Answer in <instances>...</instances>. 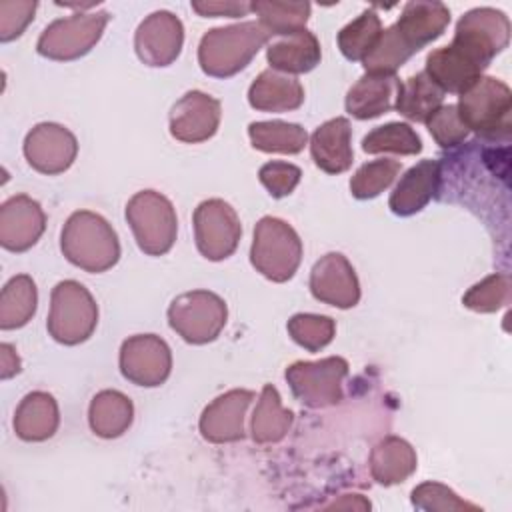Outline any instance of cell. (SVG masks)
Returning a JSON list of instances; mask_svg holds the SVG:
<instances>
[{"mask_svg":"<svg viewBox=\"0 0 512 512\" xmlns=\"http://www.w3.org/2000/svg\"><path fill=\"white\" fill-rule=\"evenodd\" d=\"M256 394L252 390L234 388L214 398L200 416L198 428L204 440L212 444H228L244 438V418Z\"/></svg>","mask_w":512,"mask_h":512,"instance_id":"cell-17","label":"cell"},{"mask_svg":"<svg viewBox=\"0 0 512 512\" xmlns=\"http://www.w3.org/2000/svg\"><path fill=\"white\" fill-rule=\"evenodd\" d=\"M424 72L444 90L452 94H462L468 90L484 72L478 64L458 52L454 46H442L432 50L426 58Z\"/></svg>","mask_w":512,"mask_h":512,"instance_id":"cell-27","label":"cell"},{"mask_svg":"<svg viewBox=\"0 0 512 512\" xmlns=\"http://www.w3.org/2000/svg\"><path fill=\"white\" fill-rule=\"evenodd\" d=\"M370 474L382 486L404 482L418 466L416 450L400 436L382 438L370 452Z\"/></svg>","mask_w":512,"mask_h":512,"instance_id":"cell-26","label":"cell"},{"mask_svg":"<svg viewBox=\"0 0 512 512\" xmlns=\"http://www.w3.org/2000/svg\"><path fill=\"white\" fill-rule=\"evenodd\" d=\"M192 10L198 12L204 18H218V16H228V18H238L246 16L252 6L250 2H236V0H206V2H192Z\"/></svg>","mask_w":512,"mask_h":512,"instance_id":"cell-44","label":"cell"},{"mask_svg":"<svg viewBox=\"0 0 512 512\" xmlns=\"http://www.w3.org/2000/svg\"><path fill=\"white\" fill-rule=\"evenodd\" d=\"M322 50L318 38L310 30H298L278 36L266 48V60L272 70L284 74H306L320 64Z\"/></svg>","mask_w":512,"mask_h":512,"instance_id":"cell-25","label":"cell"},{"mask_svg":"<svg viewBox=\"0 0 512 512\" xmlns=\"http://www.w3.org/2000/svg\"><path fill=\"white\" fill-rule=\"evenodd\" d=\"M268 40L270 34L254 20L212 28L200 38L198 64L208 76L230 78L244 70Z\"/></svg>","mask_w":512,"mask_h":512,"instance_id":"cell-2","label":"cell"},{"mask_svg":"<svg viewBox=\"0 0 512 512\" xmlns=\"http://www.w3.org/2000/svg\"><path fill=\"white\" fill-rule=\"evenodd\" d=\"M310 292L316 300L336 306V308H352L360 302V282L354 266L340 252H328L310 272Z\"/></svg>","mask_w":512,"mask_h":512,"instance_id":"cell-15","label":"cell"},{"mask_svg":"<svg viewBox=\"0 0 512 512\" xmlns=\"http://www.w3.org/2000/svg\"><path fill=\"white\" fill-rule=\"evenodd\" d=\"M348 376V362L342 356L300 360L286 368L284 378L298 402L308 408H326L342 400V382Z\"/></svg>","mask_w":512,"mask_h":512,"instance_id":"cell-10","label":"cell"},{"mask_svg":"<svg viewBox=\"0 0 512 512\" xmlns=\"http://www.w3.org/2000/svg\"><path fill=\"white\" fill-rule=\"evenodd\" d=\"M38 290L28 274L12 276L0 292V328L14 330L28 324L36 312Z\"/></svg>","mask_w":512,"mask_h":512,"instance_id":"cell-31","label":"cell"},{"mask_svg":"<svg viewBox=\"0 0 512 512\" xmlns=\"http://www.w3.org/2000/svg\"><path fill=\"white\" fill-rule=\"evenodd\" d=\"M126 220L138 248L148 256L170 252L178 234L172 202L156 190H140L126 204Z\"/></svg>","mask_w":512,"mask_h":512,"instance_id":"cell-6","label":"cell"},{"mask_svg":"<svg viewBox=\"0 0 512 512\" xmlns=\"http://www.w3.org/2000/svg\"><path fill=\"white\" fill-rule=\"evenodd\" d=\"M38 2L30 0H2L0 2V40L10 42L18 38L32 22Z\"/></svg>","mask_w":512,"mask_h":512,"instance_id":"cell-43","label":"cell"},{"mask_svg":"<svg viewBox=\"0 0 512 512\" xmlns=\"http://www.w3.org/2000/svg\"><path fill=\"white\" fill-rule=\"evenodd\" d=\"M226 302L210 290H192L176 296L168 306V324L188 344H208L226 326Z\"/></svg>","mask_w":512,"mask_h":512,"instance_id":"cell-9","label":"cell"},{"mask_svg":"<svg viewBox=\"0 0 512 512\" xmlns=\"http://www.w3.org/2000/svg\"><path fill=\"white\" fill-rule=\"evenodd\" d=\"M428 132L430 136L436 140L438 146L442 148H456L458 144H462L470 130L466 128V124L462 122L456 104H448V106H440L428 120H426Z\"/></svg>","mask_w":512,"mask_h":512,"instance_id":"cell-41","label":"cell"},{"mask_svg":"<svg viewBox=\"0 0 512 512\" xmlns=\"http://www.w3.org/2000/svg\"><path fill=\"white\" fill-rule=\"evenodd\" d=\"M60 424L58 402L44 390L28 392L14 412V432L24 442H44L52 438Z\"/></svg>","mask_w":512,"mask_h":512,"instance_id":"cell-24","label":"cell"},{"mask_svg":"<svg viewBox=\"0 0 512 512\" xmlns=\"http://www.w3.org/2000/svg\"><path fill=\"white\" fill-rule=\"evenodd\" d=\"M184 26L182 20L168 12L156 10L148 14L136 28L134 50L146 66H170L182 50Z\"/></svg>","mask_w":512,"mask_h":512,"instance_id":"cell-13","label":"cell"},{"mask_svg":"<svg viewBox=\"0 0 512 512\" xmlns=\"http://www.w3.org/2000/svg\"><path fill=\"white\" fill-rule=\"evenodd\" d=\"M444 90L422 70L406 78L400 86L396 110L410 122H424L442 106Z\"/></svg>","mask_w":512,"mask_h":512,"instance_id":"cell-30","label":"cell"},{"mask_svg":"<svg viewBox=\"0 0 512 512\" xmlns=\"http://www.w3.org/2000/svg\"><path fill=\"white\" fill-rule=\"evenodd\" d=\"M194 240L198 252L212 260H224L234 254L242 236V224L236 210L222 198H210L194 210Z\"/></svg>","mask_w":512,"mask_h":512,"instance_id":"cell-11","label":"cell"},{"mask_svg":"<svg viewBox=\"0 0 512 512\" xmlns=\"http://www.w3.org/2000/svg\"><path fill=\"white\" fill-rule=\"evenodd\" d=\"M20 372V358L12 344H0V378L8 380Z\"/></svg>","mask_w":512,"mask_h":512,"instance_id":"cell-45","label":"cell"},{"mask_svg":"<svg viewBox=\"0 0 512 512\" xmlns=\"http://www.w3.org/2000/svg\"><path fill=\"white\" fill-rule=\"evenodd\" d=\"M118 364L122 376L132 384L156 388L172 372V352L160 336L136 334L122 342Z\"/></svg>","mask_w":512,"mask_h":512,"instance_id":"cell-12","label":"cell"},{"mask_svg":"<svg viewBox=\"0 0 512 512\" xmlns=\"http://www.w3.org/2000/svg\"><path fill=\"white\" fill-rule=\"evenodd\" d=\"M380 34H382V20L374 8H368L358 18L348 22L338 32L336 40L344 58L352 62H362L378 42Z\"/></svg>","mask_w":512,"mask_h":512,"instance_id":"cell-34","label":"cell"},{"mask_svg":"<svg viewBox=\"0 0 512 512\" xmlns=\"http://www.w3.org/2000/svg\"><path fill=\"white\" fill-rule=\"evenodd\" d=\"M294 414L282 406V398L272 384H264L254 414H252V440L256 444H276L292 428Z\"/></svg>","mask_w":512,"mask_h":512,"instance_id":"cell-29","label":"cell"},{"mask_svg":"<svg viewBox=\"0 0 512 512\" xmlns=\"http://www.w3.org/2000/svg\"><path fill=\"white\" fill-rule=\"evenodd\" d=\"M314 164L326 174H340L352 166V126L348 118L336 116L320 124L310 136Z\"/></svg>","mask_w":512,"mask_h":512,"instance_id":"cell-22","label":"cell"},{"mask_svg":"<svg viewBox=\"0 0 512 512\" xmlns=\"http://www.w3.org/2000/svg\"><path fill=\"white\" fill-rule=\"evenodd\" d=\"M400 78L396 74L366 72L346 94V112L358 120L378 118L392 108L400 94Z\"/></svg>","mask_w":512,"mask_h":512,"instance_id":"cell-20","label":"cell"},{"mask_svg":"<svg viewBox=\"0 0 512 512\" xmlns=\"http://www.w3.org/2000/svg\"><path fill=\"white\" fill-rule=\"evenodd\" d=\"M510 42V20L502 10L482 6L468 10L456 24L450 46L462 52L480 68H488L490 62Z\"/></svg>","mask_w":512,"mask_h":512,"instance_id":"cell-7","label":"cell"},{"mask_svg":"<svg viewBox=\"0 0 512 512\" xmlns=\"http://www.w3.org/2000/svg\"><path fill=\"white\" fill-rule=\"evenodd\" d=\"M328 508H352V510H368L370 502L358 494H346L344 502H332Z\"/></svg>","mask_w":512,"mask_h":512,"instance_id":"cell-46","label":"cell"},{"mask_svg":"<svg viewBox=\"0 0 512 512\" xmlns=\"http://www.w3.org/2000/svg\"><path fill=\"white\" fill-rule=\"evenodd\" d=\"M248 136L256 150L278 154H298L308 142V134L300 124L282 120L252 122L248 126Z\"/></svg>","mask_w":512,"mask_h":512,"instance_id":"cell-32","label":"cell"},{"mask_svg":"<svg viewBox=\"0 0 512 512\" xmlns=\"http://www.w3.org/2000/svg\"><path fill=\"white\" fill-rule=\"evenodd\" d=\"M220 102L200 90L186 92L170 110V134L186 144L212 138L220 126Z\"/></svg>","mask_w":512,"mask_h":512,"instance_id":"cell-16","label":"cell"},{"mask_svg":"<svg viewBox=\"0 0 512 512\" xmlns=\"http://www.w3.org/2000/svg\"><path fill=\"white\" fill-rule=\"evenodd\" d=\"M458 114L468 130L484 138H508L512 128V92L492 76H480L460 94Z\"/></svg>","mask_w":512,"mask_h":512,"instance_id":"cell-3","label":"cell"},{"mask_svg":"<svg viewBox=\"0 0 512 512\" xmlns=\"http://www.w3.org/2000/svg\"><path fill=\"white\" fill-rule=\"evenodd\" d=\"M108 20L110 14L104 10L76 12L72 16L58 18L42 30L36 50L40 56L58 62L82 58L98 44Z\"/></svg>","mask_w":512,"mask_h":512,"instance_id":"cell-8","label":"cell"},{"mask_svg":"<svg viewBox=\"0 0 512 512\" xmlns=\"http://www.w3.org/2000/svg\"><path fill=\"white\" fill-rule=\"evenodd\" d=\"M304 102V88L292 74L262 70L248 88V104L260 112H290Z\"/></svg>","mask_w":512,"mask_h":512,"instance_id":"cell-23","label":"cell"},{"mask_svg":"<svg viewBox=\"0 0 512 512\" xmlns=\"http://www.w3.org/2000/svg\"><path fill=\"white\" fill-rule=\"evenodd\" d=\"M60 250L70 264L94 274L120 260L118 234L104 216L90 210L70 214L60 234Z\"/></svg>","mask_w":512,"mask_h":512,"instance_id":"cell-1","label":"cell"},{"mask_svg":"<svg viewBox=\"0 0 512 512\" xmlns=\"http://www.w3.org/2000/svg\"><path fill=\"white\" fill-rule=\"evenodd\" d=\"M362 150L368 154H402L412 156L422 152V140L416 130L406 122H388L376 126L362 138Z\"/></svg>","mask_w":512,"mask_h":512,"instance_id":"cell-35","label":"cell"},{"mask_svg":"<svg viewBox=\"0 0 512 512\" xmlns=\"http://www.w3.org/2000/svg\"><path fill=\"white\" fill-rule=\"evenodd\" d=\"M252 12L258 16L260 26L270 36H286L306 28L310 18L308 2H274V0H256L250 2Z\"/></svg>","mask_w":512,"mask_h":512,"instance_id":"cell-33","label":"cell"},{"mask_svg":"<svg viewBox=\"0 0 512 512\" xmlns=\"http://www.w3.org/2000/svg\"><path fill=\"white\" fill-rule=\"evenodd\" d=\"M78 154L76 136L62 124L40 122L24 138L28 164L48 176L66 172Z\"/></svg>","mask_w":512,"mask_h":512,"instance_id":"cell-14","label":"cell"},{"mask_svg":"<svg viewBox=\"0 0 512 512\" xmlns=\"http://www.w3.org/2000/svg\"><path fill=\"white\" fill-rule=\"evenodd\" d=\"M448 24H450L448 6L442 2H430V0L406 2L400 18L394 22L398 34L414 54L422 50L426 44L440 38Z\"/></svg>","mask_w":512,"mask_h":512,"instance_id":"cell-21","label":"cell"},{"mask_svg":"<svg viewBox=\"0 0 512 512\" xmlns=\"http://www.w3.org/2000/svg\"><path fill=\"white\" fill-rule=\"evenodd\" d=\"M302 260V240L282 218L264 216L254 226L250 248L252 266L272 282L290 280Z\"/></svg>","mask_w":512,"mask_h":512,"instance_id":"cell-4","label":"cell"},{"mask_svg":"<svg viewBox=\"0 0 512 512\" xmlns=\"http://www.w3.org/2000/svg\"><path fill=\"white\" fill-rule=\"evenodd\" d=\"M402 164L392 158H378L362 164L350 178V192L358 200L376 198L384 192L400 174Z\"/></svg>","mask_w":512,"mask_h":512,"instance_id":"cell-37","label":"cell"},{"mask_svg":"<svg viewBox=\"0 0 512 512\" xmlns=\"http://www.w3.org/2000/svg\"><path fill=\"white\" fill-rule=\"evenodd\" d=\"M96 324L98 304L84 284L62 280L52 288L46 328L56 342L64 346L82 344L94 334Z\"/></svg>","mask_w":512,"mask_h":512,"instance_id":"cell-5","label":"cell"},{"mask_svg":"<svg viewBox=\"0 0 512 512\" xmlns=\"http://www.w3.org/2000/svg\"><path fill=\"white\" fill-rule=\"evenodd\" d=\"M442 184V164L438 160H422L408 168L394 186L388 206L396 216H412L436 198Z\"/></svg>","mask_w":512,"mask_h":512,"instance_id":"cell-19","label":"cell"},{"mask_svg":"<svg viewBox=\"0 0 512 512\" xmlns=\"http://www.w3.org/2000/svg\"><path fill=\"white\" fill-rule=\"evenodd\" d=\"M410 500L414 508L428 510V512H454V510H480V506L462 500L452 488L440 482H422L418 484Z\"/></svg>","mask_w":512,"mask_h":512,"instance_id":"cell-40","label":"cell"},{"mask_svg":"<svg viewBox=\"0 0 512 512\" xmlns=\"http://www.w3.org/2000/svg\"><path fill=\"white\" fill-rule=\"evenodd\" d=\"M134 420V404L120 390H100L88 406V424L100 438L122 436Z\"/></svg>","mask_w":512,"mask_h":512,"instance_id":"cell-28","label":"cell"},{"mask_svg":"<svg viewBox=\"0 0 512 512\" xmlns=\"http://www.w3.org/2000/svg\"><path fill=\"white\" fill-rule=\"evenodd\" d=\"M414 52L408 48V44L398 34L396 26H388L382 30L378 42L370 50V54L362 60V66L366 72L374 74H394L402 64H406Z\"/></svg>","mask_w":512,"mask_h":512,"instance_id":"cell-36","label":"cell"},{"mask_svg":"<svg viewBox=\"0 0 512 512\" xmlns=\"http://www.w3.org/2000/svg\"><path fill=\"white\" fill-rule=\"evenodd\" d=\"M46 228L42 206L26 196L16 194L0 206V244L10 252H26L32 248Z\"/></svg>","mask_w":512,"mask_h":512,"instance_id":"cell-18","label":"cell"},{"mask_svg":"<svg viewBox=\"0 0 512 512\" xmlns=\"http://www.w3.org/2000/svg\"><path fill=\"white\" fill-rule=\"evenodd\" d=\"M510 276L508 274H490L484 280L476 282L462 296V304L474 312H496L510 302Z\"/></svg>","mask_w":512,"mask_h":512,"instance_id":"cell-39","label":"cell"},{"mask_svg":"<svg viewBox=\"0 0 512 512\" xmlns=\"http://www.w3.org/2000/svg\"><path fill=\"white\" fill-rule=\"evenodd\" d=\"M286 328L292 340L298 346L306 348L308 352H318L326 348L336 334V322L330 316L310 314V312L294 314L288 320Z\"/></svg>","mask_w":512,"mask_h":512,"instance_id":"cell-38","label":"cell"},{"mask_svg":"<svg viewBox=\"0 0 512 512\" xmlns=\"http://www.w3.org/2000/svg\"><path fill=\"white\" fill-rule=\"evenodd\" d=\"M258 178L262 186L270 192L274 198H284L294 192L302 178V170L296 164L282 162V160H272L262 164L258 170Z\"/></svg>","mask_w":512,"mask_h":512,"instance_id":"cell-42","label":"cell"}]
</instances>
